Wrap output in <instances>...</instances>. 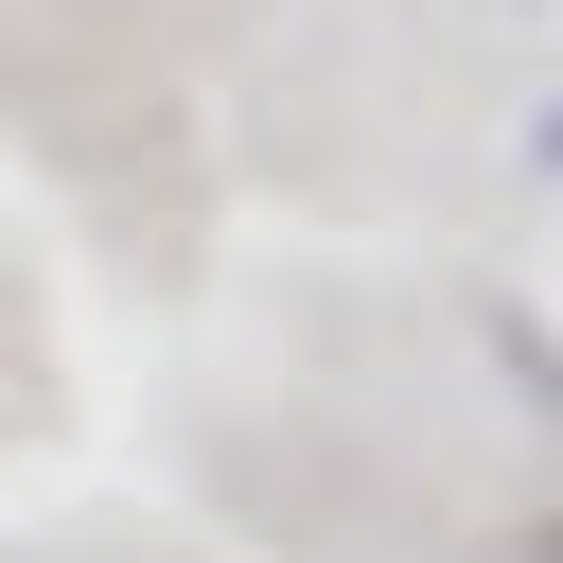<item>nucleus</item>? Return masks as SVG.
<instances>
[]
</instances>
